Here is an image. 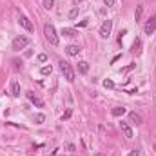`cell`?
Segmentation results:
<instances>
[{
  "label": "cell",
  "mask_w": 156,
  "mask_h": 156,
  "mask_svg": "<svg viewBox=\"0 0 156 156\" xmlns=\"http://www.w3.org/2000/svg\"><path fill=\"white\" fill-rule=\"evenodd\" d=\"M133 51L140 55V51H142V40H140V38H136V40H134V44H133Z\"/></svg>",
  "instance_id": "obj_15"
},
{
  "label": "cell",
  "mask_w": 156,
  "mask_h": 156,
  "mask_svg": "<svg viewBox=\"0 0 156 156\" xmlns=\"http://www.w3.org/2000/svg\"><path fill=\"white\" fill-rule=\"evenodd\" d=\"M26 96H27V98L31 100L36 107H44V100H42V98H38L36 95H33V91H27V93H26Z\"/></svg>",
  "instance_id": "obj_8"
},
{
  "label": "cell",
  "mask_w": 156,
  "mask_h": 156,
  "mask_svg": "<svg viewBox=\"0 0 156 156\" xmlns=\"http://www.w3.org/2000/svg\"><path fill=\"white\" fill-rule=\"evenodd\" d=\"M104 87H105V89H113V87H114V82L107 78V80H104Z\"/></svg>",
  "instance_id": "obj_19"
},
{
  "label": "cell",
  "mask_w": 156,
  "mask_h": 156,
  "mask_svg": "<svg viewBox=\"0 0 156 156\" xmlns=\"http://www.w3.org/2000/svg\"><path fill=\"white\" fill-rule=\"evenodd\" d=\"M80 47H78V46H75V44H71V46H67L65 47V53H67V55H69V56H78V55H80Z\"/></svg>",
  "instance_id": "obj_9"
},
{
  "label": "cell",
  "mask_w": 156,
  "mask_h": 156,
  "mask_svg": "<svg viewBox=\"0 0 156 156\" xmlns=\"http://www.w3.org/2000/svg\"><path fill=\"white\" fill-rule=\"evenodd\" d=\"M13 64H15L13 67H15L17 71H18V69H22V62H18V60H13Z\"/></svg>",
  "instance_id": "obj_24"
},
{
  "label": "cell",
  "mask_w": 156,
  "mask_h": 156,
  "mask_svg": "<svg viewBox=\"0 0 156 156\" xmlns=\"http://www.w3.org/2000/svg\"><path fill=\"white\" fill-rule=\"evenodd\" d=\"M71 114H73V111H71V109H67L65 113L62 114V118H60V120H62V122H64V120H69V118H71Z\"/></svg>",
  "instance_id": "obj_21"
},
{
  "label": "cell",
  "mask_w": 156,
  "mask_h": 156,
  "mask_svg": "<svg viewBox=\"0 0 156 156\" xmlns=\"http://www.w3.org/2000/svg\"><path fill=\"white\" fill-rule=\"evenodd\" d=\"M53 6H55V0H44V7L46 9H53Z\"/></svg>",
  "instance_id": "obj_20"
},
{
  "label": "cell",
  "mask_w": 156,
  "mask_h": 156,
  "mask_svg": "<svg viewBox=\"0 0 156 156\" xmlns=\"http://www.w3.org/2000/svg\"><path fill=\"white\" fill-rule=\"evenodd\" d=\"M80 2H84V0H75V4H76V6H78V4H80Z\"/></svg>",
  "instance_id": "obj_31"
},
{
  "label": "cell",
  "mask_w": 156,
  "mask_h": 156,
  "mask_svg": "<svg viewBox=\"0 0 156 156\" xmlns=\"http://www.w3.org/2000/svg\"><path fill=\"white\" fill-rule=\"evenodd\" d=\"M38 62H47V55H38Z\"/></svg>",
  "instance_id": "obj_25"
},
{
  "label": "cell",
  "mask_w": 156,
  "mask_h": 156,
  "mask_svg": "<svg viewBox=\"0 0 156 156\" xmlns=\"http://www.w3.org/2000/svg\"><path fill=\"white\" fill-rule=\"evenodd\" d=\"M104 4L107 7H111V6H114V0H104Z\"/></svg>",
  "instance_id": "obj_26"
},
{
  "label": "cell",
  "mask_w": 156,
  "mask_h": 156,
  "mask_svg": "<svg viewBox=\"0 0 156 156\" xmlns=\"http://www.w3.org/2000/svg\"><path fill=\"white\" fill-rule=\"evenodd\" d=\"M122 58V55H116V56H113V60H111V64H114V62H118Z\"/></svg>",
  "instance_id": "obj_29"
},
{
  "label": "cell",
  "mask_w": 156,
  "mask_h": 156,
  "mask_svg": "<svg viewBox=\"0 0 156 156\" xmlns=\"http://www.w3.org/2000/svg\"><path fill=\"white\" fill-rule=\"evenodd\" d=\"M120 129H122V133H124V136H125L127 140H131V138H133V129L129 127V124H127V122H120Z\"/></svg>",
  "instance_id": "obj_7"
},
{
  "label": "cell",
  "mask_w": 156,
  "mask_h": 156,
  "mask_svg": "<svg viewBox=\"0 0 156 156\" xmlns=\"http://www.w3.org/2000/svg\"><path fill=\"white\" fill-rule=\"evenodd\" d=\"M78 26H80V27H85V26H87V20H82L80 24H78Z\"/></svg>",
  "instance_id": "obj_30"
},
{
  "label": "cell",
  "mask_w": 156,
  "mask_h": 156,
  "mask_svg": "<svg viewBox=\"0 0 156 156\" xmlns=\"http://www.w3.org/2000/svg\"><path fill=\"white\" fill-rule=\"evenodd\" d=\"M60 71L64 73V78H65L67 82H73V80H75V71H73V67H71L69 62L62 60V62H60Z\"/></svg>",
  "instance_id": "obj_2"
},
{
  "label": "cell",
  "mask_w": 156,
  "mask_h": 156,
  "mask_svg": "<svg viewBox=\"0 0 156 156\" xmlns=\"http://www.w3.org/2000/svg\"><path fill=\"white\" fill-rule=\"evenodd\" d=\"M51 73H53V67H51V65H44L42 69H40V75H44V76L51 75Z\"/></svg>",
  "instance_id": "obj_17"
},
{
  "label": "cell",
  "mask_w": 156,
  "mask_h": 156,
  "mask_svg": "<svg viewBox=\"0 0 156 156\" xmlns=\"http://www.w3.org/2000/svg\"><path fill=\"white\" fill-rule=\"evenodd\" d=\"M11 95L13 96H20V84H18V82H13L11 84Z\"/></svg>",
  "instance_id": "obj_12"
},
{
  "label": "cell",
  "mask_w": 156,
  "mask_h": 156,
  "mask_svg": "<svg viewBox=\"0 0 156 156\" xmlns=\"http://www.w3.org/2000/svg\"><path fill=\"white\" fill-rule=\"evenodd\" d=\"M29 44H31L29 36H17V38L13 40L11 47H13V51H20V49H24V47H27Z\"/></svg>",
  "instance_id": "obj_3"
},
{
  "label": "cell",
  "mask_w": 156,
  "mask_h": 156,
  "mask_svg": "<svg viewBox=\"0 0 156 156\" xmlns=\"http://www.w3.org/2000/svg\"><path fill=\"white\" fill-rule=\"evenodd\" d=\"M142 15H143V6L140 4V6H136V11H134V20L138 22L140 18H142Z\"/></svg>",
  "instance_id": "obj_14"
},
{
  "label": "cell",
  "mask_w": 156,
  "mask_h": 156,
  "mask_svg": "<svg viewBox=\"0 0 156 156\" xmlns=\"http://www.w3.org/2000/svg\"><path fill=\"white\" fill-rule=\"evenodd\" d=\"M67 151H69V153H75V151H76V147H75L73 143H69V145H67Z\"/></svg>",
  "instance_id": "obj_28"
},
{
  "label": "cell",
  "mask_w": 156,
  "mask_h": 156,
  "mask_svg": "<svg viewBox=\"0 0 156 156\" xmlns=\"http://www.w3.org/2000/svg\"><path fill=\"white\" fill-rule=\"evenodd\" d=\"M44 35H46L47 42L51 44V46H58V35H56V29L53 24H46L44 26Z\"/></svg>",
  "instance_id": "obj_1"
},
{
  "label": "cell",
  "mask_w": 156,
  "mask_h": 156,
  "mask_svg": "<svg viewBox=\"0 0 156 156\" xmlns=\"http://www.w3.org/2000/svg\"><path fill=\"white\" fill-rule=\"evenodd\" d=\"M78 13H80V11H78V7H73L69 11V18H71V20H75V18L78 17Z\"/></svg>",
  "instance_id": "obj_18"
},
{
  "label": "cell",
  "mask_w": 156,
  "mask_h": 156,
  "mask_svg": "<svg viewBox=\"0 0 156 156\" xmlns=\"http://www.w3.org/2000/svg\"><path fill=\"white\" fill-rule=\"evenodd\" d=\"M111 29H113V20H104V24H102V27H100V36L102 38H109Z\"/></svg>",
  "instance_id": "obj_4"
},
{
  "label": "cell",
  "mask_w": 156,
  "mask_h": 156,
  "mask_svg": "<svg viewBox=\"0 0 156 156\" xmlns=\"http://www.w3.org/2000/svg\"><path fill=\"white\" fill-rule=\"evenodd\" d=\"M129 120L134 122V124H142V116H140L138 113H134V111H133V113H129Z\"/></svg>",
  "instance_id": "obj_13"
},
{
  "label": "cell",
  "mask_w": 156,
  "mask_h": 156,
  "mask_svg": "<svg viewBox=\"0 0 156 156\" xmlns=\"http://www.w3.org/2000/svg\"><path fill=\"white\" fill-rule=\"evenodd\" d=\"M111 114H113V116H122V114H125V107H114V109L111 111Z\"/></svg>",
  "instance_id": "obj_16"
},
{
  "label": "cell",
  "mask_w": 156,
  "mask_h": 156,
  "mask_svg": "<svg viewBox=\"0 0 156 156\" xmlns=\"http://www.w3.org/2000/svg\"><path fill=\"white\" fill-rule=\"evenodd\" d=\"M127 156H140V151H136V149H133V151H131V153H129Z\"/></svg>",
  "instance_id": "obj_27"
},
{
  "label": "cell",
  "mask_w": 156,
  "mask_h": 156,
  "mask_svg": "<svg viewBox=\"0 0 156 156\" xmlns=\"http://www.w3.org/2000/svg\"><path fill=\"white\" fill-rule=\"evenodd\" d=\"M134 67H136V64H129L127 67H124V69H122L120 73H129V71H133V69H134Z\"/></svg>",
  "instance_id": "obj_22"
},
{
  "label": "cell",
  "mask_w": 156,
  "mask_h": 156,
  "mask_svg": "<svg viewBox=\"0 0 156 156\" xmlns=\"http://www.w3.org/2000/svg\"><path fill=\"white\" fill-rule=\"evenodd\" d=\"M95 156H104V154H102V153H96V154H95Z\"/></svg>",
  "instance_id": "obj_32"
},
{
  "label": "cell",
  "mask_w": 156,
  "mask_h": 156,
  "mask_svg": "<svg viewBox=\"0 0 156 156\" xmlns=\"http://www.w3.org/2000/svg\"><path fill=\"white\" fill-rule=\"evenodd\" d=\"M36 124H44V120H46V116H44V114H36Z\"/></svg>",
  "instance_id": "obj_23"
},
{
  "label": "cell",
  "mask_w": 156,
  "mask_h": 156,
  "mask_svg": "<svg viewBox=\"0 0 156 156\" xmlns=\"http://www.w3.org/2000/svg\"><path fill=\"white\" fill-rule=\"evenodd\" d=\"M18 24L26 29V31H33V24H31V20H29L27 17H24V15H20L18 17Z\"/></svg>",
  "instance_id": "obj_6"
},
{
  "label": "cell",
  "mask_w": 156,
  "mask_h": 156,
  "mask_svg": "<svg viewBox=\"0 0 156 156\" xmlns=\"http://www.w3.org/2000/svg\"><path fill=\"white\" fill-rule=\"evenodd\" d=\"M62 35L69 36V38H75V36H78V31H76V29H73V27H64V29H62Z\"/></svg>",
  "instance_id": "obj_10"
},
{
  "label": "cell",
  "mask_w": 156,
  "mask_h": 156,
  "mask_svg": "<svg viewBox=\"0 0 156 156\" xmlns=\"http://www.w3.org/2000/svg\"><path fill=\"white\" fill-rule=\"evenodd\" d=\"M87 71H89V64H87L85 60L78 62V73H80V75H87Z\"/></svg>",
  "instance_id": "obj_11"
},
{
  "label": "cell",
  "mask_w": 156,
  "mask_h": 156,
  "mask_svg": "<svg viewBox=\"0 0 156 156\" xmlns=\"http://www.w3.org/2000/svg\"><path fill=\"white\" fill-rule=\"evenodd\" d=\"M143 31H145V35H153V33L156 31V17H151L149 20L145 22Z\"/></svg>",
  "instance_id": "obj_5"
}]
</instances>
